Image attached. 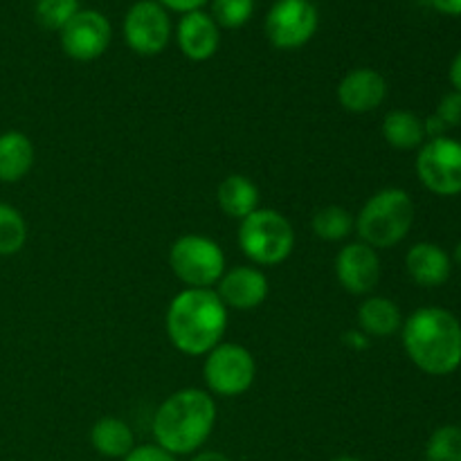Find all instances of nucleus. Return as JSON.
I'll return each instance as SVG.
<instances>
[{
    "mask_svg": "<svg viewBox=\"0 0 461 461\" xmlns=\"http://www.w3.org/2000/svg\"><path fill=\"white\" fill-rule=\"evenodd\" d=\"M169 342L185 356H207L228 331V309L212 288H185L169 302Z\"/></svg>",
    "mask_w": 461,
    "mask_h": 461,
    "instance_id": "obj_1",
    "label": "nucleus"
},
{
    "mask_svg": "<svg viewBox=\"0 0 461 461\" xmlns=\"http://www.w3.org/2000/svg\"><path fill=\"white\" fill-rule=\"evenodd\" d=\"M403 347L408 358L430 376H448L461 365V324L439 306L419 309L403 320Z\"/></svg>",
    "mask_w": 461,
    "mask_h": 461,
    "instance_id": "obj_2",
    "label": "nucleus"
},
{
    "mask_svg": "<svg viewBox=\"0 0 461 461\" xmlns=\"http://www.w3.org/2000/svg\"><path fill=\"white\" fill-rule=\"evenodd\" d=\"M216 426V403L210 392L185 387L162 401L153 417V437L160 448L178 455H192L210 439Z\"/></svg>",
    "mask_w": 461,
    "mask_h": 461,
    "instance_id": "obj_3",
    "label": "nucleus"
},
{
    "mask_svg": "<svg viewBox=\"0 0 461 461\" xmlns=\"http://www.w3.org/2000/svg\"><path fill=\"white\" fill-rule=\"evenodd\" d=\"M414 223V203L401 187H385L369 196L356 216L358 241L374 250H385L408 237Z\"/></svg>",
    "mask_w": 461,
    "mask_h": 461,
    "instance_id": "obj_4",
    "label": "nucleus"
},
{
    "mask_svg": "<svg viewBox=\"0 0 461 461\" xmlns=\"http://www.w3.org/2000/svg\"><path fill=\"white\" fill-rule=\"evenodd\" d=\"M239 248L255 266H279L295 250V230L282 212L259 207L239 225Z\"/></svg>",
    "mask_w": 461,
    "mask_h": 461,
    "instance_id": "obj_5",
    "label": "nucleus"
},
{
    "mask_svg": "<svg viewBox=\"0 0 461 461\" xmlns=\"http://www.w3.org/2000/svg\"><path fill=\"white\" fill-rule=\"evenodd\" d=\"M169 266L187 288L216 286L228 270L223 248L203 234H183L176 239L169 248Z\"/></svg>",
    "mask_w": 461,
    "mask_h": 461,
    "instance_id": "obj_6",
    "label": "nucleus"
},
{
    "mask_svg": "<svg viewBox=\"0 0 461 461\" xmlns=\"http://www.w3.org/2000/svg\"><path fill=\"white\" fill-rule=\"evenodd\" d=\"M203 378L210 394L223 399L246 394L257 378L255 356L237 342H221L205 356Z\"/></svg>",
    "mask_w": 461,
    "mask_h": 461,
    "instance_id": "obj_7",
    "label": "nucleus"
},
{
    "mask_svg": "<svg viewBox=\"0 0 461 461\" xmlns=\"http://www.w3.org/2000/svg\"><path fill=\"white\" fill-rule=\"evenodd\" d=\"M417 176L428 192L437 196L461 194V142L453 138H435L423 142L417 156Z\"/></svg>",
    "mask_w": 461,
    "mask_h": 461,
    "instance_id": "obj_8",
    "label": "nucleus"
},
{
    "mask_svg": "<svg viewBox=\"0 0 461 461\" xmlns=\"http://www.w3.org/2000/svg\"><path fill=\"white\" fill-rule=\"evenodd\" d=\"M320 14L311 0H277L266 16V36L277 50H300L315 36Z\"/></svg>",
    "mask_w": 461,
    "mask_h": 461,
    "instance_id": "obj_9",
    "label": "nucleus"
},
{
    "mask_svg": "<svg viewBox=\"0 0 461 461\" xmlns=\"http://www.w3.org/2000/svg\"><path fill=\"white\" fill-rule=\"evenodd\" d=\"M124 41L140 57H156L171 41V18L156 0H138L126 12Z\"/></svg>",
    "mask_w": 461,
    "mask_h": 461,
    "instance_id": "obj_10",
    "label": "nucleus"
},
{
    "mask_svg": "<svg viewBox=\"0 0 461 461\" xmlns=\"http://www.w3.org/2000/svg\"><path fill=\"white\" fill-rule=\"evenodd\" d=\"M63 52L75 61H95L108 50L113 39L111 21L95 9H79L59 32Z\"/></svg>",
    "mask_w": 461,
    "mask_h": 461,
    "instance_id": "obj_11",
    "label": "nucleus"
},
{
    "mask_svg": "<svg viewBox=\"0 0 461 461\" xmlns=\"http://www.w3.org/2000/svg\"><path fill=\"white\" fill-rule=\"evenodd\" d=\"M336 277L351 295H369L381 279L378 250L363 241L347 243L336 257Z\"/></svg>",
    "mask_w": 461,
    "mask_h": 461,
    "instance_id": "obj_12",
    "label": "nucleus"
},
{
    "mask_svg": "<svg viewBox=\"0 0 461 461\" xmlns=\"http://www.w3.org/2000/svg\"><path fill=\"white\" fill-rule=\"evenodd\" d=\"M216 295L225 304V309L255 311L268 297V277L257 266H234L225 270L223 277L216 284Z\"/></svg>",
    "mask_w": 461,
    "mask_h": 461,
    "instance_id": "obj_13",
    "label": "nucleus"
},
{
    "mask_svg": "<svg viewBox=\"0 0 461 461\" xmlns=\"http://www.w3.org/2000/svg\"><path fill=\"white\" fill-rule=\"evenodd\" d=\"M387 97V81L374 68H356L338 84V102L347 113H374Z\"/></svg>",
    "mask_w": 461,
    "mask_h": 461,
    "instance_id": "obj_14",
    "label": "nucleus"
},
{
    "mask_svg": "<svg viewBox=\"0 0 461 461\" xmlns=\"http://www.w3.org/2000/svg\"><path fill=\"white\" fill-rule=\"evenodd\" d=\"M176 41H178L180 52L189 61L203 63L214 57L219 50L221 32L212 14L198 9V12L183 14L178 27H176Z\"/></svg>",
    "mask_w": 461,
    "mask_h": 461,
    "instance_id": "obj_15",
    "label": "nucleus"
},
{
    "mask_svg": "<svg viewBox=\"0 0 461 461\" xmlns=\"http://www.w3.org/2000/svg\"><path fill=\"white\" fill-rule=\"evenodd\" d=\"M405 268L410 279L423 288L444 286L453 273V259L437 243H414L405 255Z\"/></svg>",
    "mask_w": 461,
    "mask_h": 461,
    "instance_id": "obj_16",
    "label": "nucleus"
},
{
    "mask_svg": "<svg viewBox=\"0 0 461 461\" xmlns=\"http://www.w3.org/2000/svg\"><path fill=\"white\" fill-rule=\"evenodd\" d=\"M34 167V144L21 131L0 135V183H21Z\"/></svg>",
    "mask_w": 461,
    "mask_h": 461,
    "instance_id": "obj_17",
    "label": "nucleus"
},
{
    "mask_svg": "<svg viewBox=\"0 0 461 461\" xmlns=\"http://www.w3.org/2000/svg\"><path fill=\"white\" fill-rule=\"evenodd\" d=\"M259 187L243 174H230L228 178L221 180L219 189H216L221 212L237 221H243L252 212L259 210Z\"/></svg>",
    "mask_w": 461,
    "mask_h": 461,
    "instance_id": "obj_18",
    "label": "nucleus"
},
{
    "mask_svg": "<svg viewBox=\"0 0 461 461\" xmlns=\"http://www.w3.org/2000/svg\"><path fill=\"white\" fill-rule=\"evenodd\" d=\"M358 327L369 338H387L403 327V315L399 304L390 297L372 295L360 304Z\"/></svg>",
    "mask_w": 461,
    "mask_h": 461,
    "instance_id": "obj_19",
    "label": "nucleus"
},
{
    "mask_svg": "<svg viewBox=\"0 0 461 461\" xmlns=\"http://www.w3.org/2000/svg\"><path fill=\"white\" fill-rule=\"evenodd\" d=\"M90 444L102 457L124 459L135 448V435L122 419L104 417L90 428Z\"/></svg>",
    "mask_w": 461,
    "mask_h": 461,
    "instance_id": "obj_20",
    "label": "nucleus"
},
{
    "mask_svg": "<svg viewBox=\"0 0 461 461\" xmlns=\"http://www.w3.org/2000/svg\"><path fill=\"white\" fill-rule=\"evenodd\" d=\"M383 138L392 149H399V151L421 149L426 142L423 120L410 111H390L383 120Z\"/></svg>",
    "mask_w": 461,
    "mask_h": 461,
    "instance_id": "obj_21",
    "label": "nucleus"
},
{
    "mask_svg": "<svg viewBox=\"0 0 461 461\" xmlns=\"http://www.w3.org/2000/svg\"><path fill=\"white\" fill-rule=\"evenodd\" d=\"M311 230L318 239L329 243L345 241L356 230V219L349 210L340 205H327L318 210L311 219Z\"/></svg>",
    "mask_w": 461,
    "mask_h": 461,
    "instance_id": "obj_22",
    "label": "nucleus"
},
{
    "mask_svg": "<svg viewBox=\"0 0 461 461\" xmlns=\"http://www.w3.org/2000/svg\"><path fill=\"white\" fill-rule=\"evenodd\" d=\"M27 223L16 207L0 203V257H14L25 248Z\"/></svg>",
    "mask_w": 461,
    "mask_h": 461,
    "instance_id": "obj_23",
    "label": "nucleus"
},
{
    "mask_svg": "<svg viewBox=\"0 0 461 461\" xmlns=\"http://www.w3.org/2000/svg\"><path fill=\"white\" fill-rule=\"evenodd\" d=\"M426 461H461V428H437L426 444Z\"/></svg>",
    "mask_w": 461,
    "mask_h": 461,
    "instance_id": "obj_24",
    "label": "nucleus"
},
{
    "mask_svg": "<svg viewBox=\"0 0 461 461\" xmlns=\"http://www.w3.org/2000/svg\"><path fill=\"white\" fill-rule=\"evenodd\" d=\"M79 12V0H36V21L50 32H61Z\"/></svg>",
    "mask_w": 461,
    "mask_h": 461,
    "instance_id": "obj_25",
    "label": "nucleus"
},
{
    "mask_svg": "<svg viewBox=\"0 0 461 461\" xmlns=\"http://www.w3.org/2000/svg\"><path fill=\"white\" fill-rule=\"evenodd\" d=\"M255 14V0H212V18L219 27L239 30Z\"/></svg>",
    "mask_w": 461,
    "mask_h": 461,
    "instance_id": "obj_26",
    "label": "nucleus"
},
{
    "mask_svg": "<svg viewBox=\"0 0 461 461\" xmlns=\"http://www.w3.org/2000/svg\"><path fill=\"white\" fill-rule=\"evenodd\" d=\"M437 117L446 124V129H453V126H461V93L453 90V93L444 95V99L437 106Z\"/></svg>",
    "mask_w": 461,
    "mask_h": 461,
    "instance_id": "obj_27",
    "label": "nucleus"
},
{
    "mask_svg": "<svg viewBox=\"0 0 461 461\" xmlns=\"http://www.w3.org/2000/svg\"><path fill=\"white\" fill-rule=\"evenodd\" d=\"M122 461H178L171 453H167L165 448H160L158 444H144L135 446L129 455Z\"/></svg>",
    "mask_w": 461,
    "mask_h": 461,
    "instance_id": "obj_28",
    "label": "nucleus"
},
{
    "mask_svg": "<svg viewBox=\"0 0 461 461\" xmlns=\"http://www.w3.org/2000/svg\"><path fill=\"white\" fill-rule=\"evenodd\" d=\"M156 3H160L165 9H171V12L189 14V12H198L201 7H205L210 0H156Z\"/></svg>",
    "mask_w": 461,
    "mask_h": 461,
    "instance_id": "obj_29",
    "label": "nucleus"
},
{
    "mask_svg": "<svg viewBox=\"0 0 461 461\" xmlns=\"http://www.w3.org/2000/svg\"><path fill=\"white\" fill-rule=\"evenodd\" d=\"M342 342H345L347 347H351V349H356V351H363V349H367L369 345H372V340H369L367 333H363L360 329H358V331H356V329L347 331L345 336H342Z\"/></svg>",
    "mask_w": 461,
    "mask_h": 461,
    "instance_id": "obj_30",
    "label": "nucleus"
},
{
    "mask_svg": "<svg viewBox=\"0 0 461 461\" xmlns=\"http://www.w3.org/2000/svg\"><path fill=\"white\" fill-rule=\"evenodd\" d=\"M423 129H426V138H444L446 135V124L437 115H430L428 120H423Z\"/></svg>",
    "mask_w": 461,
    "mask_h": 461,
    "instance_id": "obj_31",
    "label": "nucleus"
},
{
    "mask_svg": "<svg viewBox=\"0 0 461 461\" xmlns=\"http://www.w3.org/2000/svg\"><path fill=\"white\" fill-rule=\"evenodd\" d=\"M432 7L448 16H461V0H430Z\"/></svg>",
    "mask_w": 461,
    "mask_h": 461,
    "instance_id": "obj_32",
    "label": "nucleus"
},
{
    "mask_svg": "<svg viewBox=\"0 0 461 461\" xmlns=\"http://www.w3.org/2000/svg\"><path fill=\"white\" fill-rule=\"evenodd\" d=\"M448 77H450V84H453V88L457 90V93H461V52L453 59V63H450Z\"/></svg>",
    "mask_w": 461,
    "mask_h": 461,
    "instance_id": "obj_33",
    "label": "nucleus"
},
{
    "mask_svg": "<svg viewBox=\"0 0 461 461\" xmlns=\"http://www.w3.org/2000/svg\"><path fill=\"white\" fill-rule=\"evenodd\" d=\"M192 461H232V459L225 457L223 453H216V450H205V453L194 455Z\"/></svg>",
    "mask_w": 461,
    "mask_h": 461,
    "instance_id": "obj_34",
    "label": "nucleus"
},
{
    "mask_svg": "<svg viewBox=\"0 0 461 461\" xmlns=\"http://www.w3.org/2000/svg\"><path fill=\"white\" fill-rule=\"evenodd\" d=\"M331 461H360L358 457H351V455H340V457H333Z\"/></svg>",
    "mask_w": 461,
    "mask_h": 461,
    "instance_id": "obj_35",
    "label": "nucleus"
},
{
    "mask_svg": "<svg viewBox=\"0 0 461 461\" xmlns=\"http://www.w3.org/2000/svg\"><path fill=\"white\" fill-rule=\"evenodd\" d=\"M455 261L461 264V243H457V248H455Z\"/></svg>",
    "mask_w": 461,
    "mask_h": 461,
    "instance_id": "obj_36",
    "label": "nucleus"
}]
</instances>
